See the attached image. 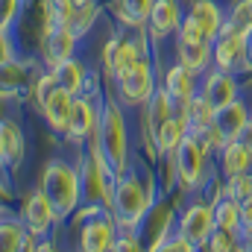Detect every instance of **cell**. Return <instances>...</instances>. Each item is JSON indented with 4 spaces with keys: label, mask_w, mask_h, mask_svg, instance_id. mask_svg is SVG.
<instances>
[{
    "label": "cell",
    "mask_w": 252,
    "mask_h": 252,
    "mask_svg": "<svg viewBox=\"0 0 252 252\" xmlns=\"http://www.w3.org/2000/svg\"><path fill=\"white\" fill-rule=\"evenodd\" d=\"M170 223H173V211H170V205H153V208L147 211L141 229L147 232V241H150L147 247H150V250H158V244L167 238ZM141 229H138V232H141Z\"/></svg>",
    "instance_id": "603a6c76"
},
{
    "label": "cell",
    "mask_w": 252,
    "mask_h": 252,
    "mask_svg": "<svg viewBox=\"0 0 252 252\" xmlns=\"http://www.w3.org/2000/svg\"><path fill=\"white\" fill-rule=\"evenodd\" d=\"M235 141H241V144H244V147H247V150L252 153V118H250V124L241 129V135H238Z\"/></svg>",
    "instance_id": "74e56055"
},
{
    "label": "cell",
    "mask_w": 252,
    "mask_h": 252,
    "mask_svg": "<svg viewBox=\"0 0 252 252\" xmlns=\"http://www.w3.org/2000/svg\"><path fill=\"white\" fill-rule=\"evenodd\" d=\"M176 100L167 94V88H156V94L147 100V115H144V121H147V132H150V138H156V132L164 126V121L176 112Z\"/></svg>",
    "instance_id": "7402d4cb"
},
{
    "label": "cell",
    "mask_w": 252,
    "mask_h": 252,
    "mask_svg": "<svg viewBox=\"0 0 252 252\" xmlns=\"http://www.w3.org/2000/svg\"><path fill=\"white\" fill-rule=\"evenodd\" d=\"M164 88L167 94L179 103V106H188L190 100L196 97V79H193V70L185 64H170L167 73H164Z\"/></svg>",
    "instance_id": "ffe728a7"
},
{
    "label": "cell",
    "mask_w": 252,
    "mask_h": 252,
    "mask_svg": "<svg viewBox=\"0 0 252 252\" xmlns=\"http://www.w3.org/2000/svg\"><path fill=\"white\" fill-rule=\"evenodd\" d=\"M252 170V153L241 144V141H229L223 147V173L226 176H238Z\"/></svg>",
    "instance_id": "4316f807"
},
{
    "label": "cell",
    "mask_w": 252,
    "mask_h": 252,
    "mask_svg": "<svg viewBox=\"0 0 252 252\" xmlns=\"http://www.w3.org/2000/svg\"><path fill=\"white\" fill-rule=\"evenodd\" d=\"M176 53H179V62L185 67H190L193 73L205 70L214 62V41L202 32V27L190 15H185L182 27L176 32Z\"/></svg>",
    "instance_id": "8992f818"
},
{
    "label": "cell",
    "mask_w": 252,
    "mask_h": 252,
    "mask_svg": "<svg viewBox=\"0 0 252 252\" xmlns=\"http://www.w3.org/2000/svg\"><path fill=\"white\" fill-rule=\"evenodd\" d=\"M153 6H156V0H115L118 18L124 21L126 27H132V30H144L150 24Z\"/></svg>",
    "instance_id": "484cf974"
},
{
    "label": "cell",
    "mask_w": 252,
    "mask_h": 252,
    "mask_svg": "<svg viewBox=\"0 0 252 252\" xmlns=\"http://www.w3.org/2000/svg\"><path fill=\"white\" fill-rule=\"evenodd\" d=\"M44 196L50 199V205L56 208V217L67 220L82 199V185H79V167L64 161V158H53L44 164L41 170V185Z\"/></svg>",
    "instance_id": "7a4b0ae2"
},
{
    "label": "cell",
    "mask_w": 252,
    "mask_h": 252,
    "mask_svg": "<svg viewBox=\"0 0 252 252\" xmlns=\"http://www.w3.org/2000/svg\"><path fill=\"white\" fill-rule=\"evenodd\" d=\"M76 3H79V0H76Z\"/></svg>",
    "instance_id": "f35d334b"
},
{
    "label": "cell",
    "mask_w": 252,
    "mask_h": 252,
    "mask_svg": "<svg viewBox=\"0 0 252 252\" xmlns=\"http://www.w3.org/2000/svg\"><path fill=\"white\" fill-rule=\"evenodd\" d=\"M182 21H185V18H182L179 0H156L153 15H150V24H147V32H150V38L161 41V38L179 32Z\"/></svg>",
    "instance_id": "e0dca14e"
},
{
    "label": "cell",
    "mask_w": 252,
    "mask_h": 252,
    "mask_svg": "<svg viewBox=\"0 0 252 252\" xmlns=\"http://www.w3.org/2000/svg\"><path fill=\"white\" fill-rule=\"evenodd\" d=\"M41 76H35V64L32 62H15L3 64V97L9 100H24V97H32L35 94V85H38Z\"/></svg>",
    "instance_id": "4fadbf2b"
},
{
    "label": "cell",
    "mask_w": 252,
    "mask_h": 252,
    "mask_svg": "<svg viewBox=\"0 0 252 252\" xmlns=\"http://www.w3.org/2000/svg\"><path fill=\"white\" fill-rule=\"evenodd\" d=\"M35 106L41 109L44 121L53 126L56 132H67V124H70V109H73V94L64 91L62 85L56 82L53 70L41 73L38 85H35V94H32Z\"/></svg>",
    "instance_id": "5b68a950"
},
{
    "label": "cell",
    "mask_w": 252,
    "mask_h": 252,
    "mask_svg": "<svg viewBox=\"0 0 252 252\" xmlns=\"http://www.w3.org/2000/svg\"><path fill=\"white\" fill-rule=\"evenodd\" d=\"M226 190L235 196V199H250L252 196V170H247V173H238V176H229V185H226Z\"/></svg>",
    "instance_id": "1f68e13d"
},
{
    "label": "cell",
    "mask_w": 252,
    "mask_h": 252,
    "mask_svg": "<svg viewBox=\"0 0 252 252\" xmlns=\"http://www.w3.org/2000/svg\"><path fill=\"white\" fill-rule=\"evenodd\" d=\"M229 24H235L238 30H244V32L252 35V0H241L235 6V12L229 15Z\"/></svg>",
    "instance_id": "d6a6232c"
},
{
    "label": "cell",
    "mask_w": 252,
    "mask_h": 252,
    "mask_svg": "<svg viewBox=\"0 0 252 252\" xmlns=\"http://www.w3.org/2000/svg\"><path fill=\"white\" fill-rule=\"evenodd\" d=\"M100 124V106L91 100V97H73V109H70V124H67V138L70 141H82V138H91L97 132Z\"/></svg>",
    "instance_id": "9a60e30c"
},
{
    "label": "cell",
    "mask_w": 252,
    "mask_h": 252,
    "mask_svg": "<svg viewBox=\"0 0 252 252\" xmlns=\"http://www.w3.org/2000/svg\"><path fill=\"white\" fill-rule=\"evenodd\" d=\"M97 15H100V6L94 3V0H79L76 6H73V15H70V21H67V27L82 38L85 32H91L94 30V24H97Z\"/></svg>",
    "instance_id": "f1b7e54d"
},
{
    "label": "cell",
    "mask_w": 252,
    "mask_h": 252,
    "mask_svg": "<svg viewBox=\"0 0 252 252\" xmlns=\"http://www.w3.org/2000/svg\"><path fill=\"white\" fill-rule=\"evenodd\" d=\"M144 50H147V41L144 38H126V35H115V38H109L106 41V47H103V64H106V73L118 82L121 76H126L138 59L144 56Z\"/></svg>",
    "instance_id": "ba28073f"
},
{
    "label": "cell",
    "mask_w": 252,
    "mask_h": 252,
    "mask_svg": "<svg viewBox=\"0 0 252 252\" xmlns=\"http://www.w3.org/2000/svg\"><path fill=\"white\" fill-rule=\"evenodd\" d=\"M247 124H250V112H247V106H244L241 100H235V103H229V106H223V109L214 112V124L211 126H214L226 141H235Z\"/></svg>",
    "instance_id": "44dd1931"
},
{
    "label": "cell",
    "mask_w": 252,
    "mask_h": 252,
    "mask_svg": "<svg viewBox=\"0 0 252 252\" xmlns=\"http://www.w3.org/2000/svg\"><path fill=\"white\" fill-rule=\"evenodd\" d=\"M217 229V220H214V205H205V202H190L188 208L182 211L179 217V232L188 238L190 244L199 250L208 244L211 232Z\"/></svg>",
    "instance_id": "8fae6325"
},
{
    "label": "cell",
    "mask_w": 252,
    "mask_h": 252,
    "mask_svg": "<svg viewBox=\"0 0 252 252\" xmlns=\"http://www.w3.org/2000/svg\"><path fill=\"white\" fill-rule=\"evenodd\" d=\"M247 62H250V32L226 21L220 35L214 38V64L223 70H235V67H244Z\"/></svg>",
    "instance_id": "52a82bcc"
},
{
    "label": "cell",
    "mask_w": 252,
    "mask_h": 252,
    "mask_svg": "<svg viewBox=\"0 0 252 252\" xmlns=\"http://www.w3.org/2000/svg\"><path fill=\"white\" fill-rule=\"evenodd\" d=\"M21 220L27 223V229L38 238H47V232L53 229V223H59L56 217V208L50 205V199L44 196V190H32L27 199H24V208H21Z\"/></svg>",
    "instance_id": "7c38bea8"
},
{
    "label": "cell",
    "mask_w": 252,
    "mask_h": 252,
    "mask_svg": "<svg viewBox=\"0 0 252 252\" xmlns=\"http://www.w3.org/2000/svg\"><path fill=\"white\" fill-rule=\"evenodd\" d=\"M214 220L217 229H229V232H241L244 220H241V199H235L229 190H220L214 199Z\"/></svg>",
    "instance_id": "d4e9b609"
},
{
    "label": "cell",
    "mask_w": 252,
    "mask_h": 252,
    "mask_svg": "<svg viewBox=\"0 0 252 252\" xmlns=\"http://www.w3.org/2000/svg\"><path fill=\"white\" fill-rule=\"evenodd\" d=\"M238 79L232 76V70H223V67H217V70H211L208 76H205V82H202V97L208 100V106L217 112V109H223V106H229V103H235L238 100Z\"/></svg>",
    "instance_id": "2e32d148"
},
{
    "label": "cell",
    "mask_w": 252,
    "mask_h": 252,
    "mask_svg": "<svg viewBox=\"0 0 252 252\" xmlns=\"http://www.w3.org/2000/svg\"><path fill=\"white\" fill-rule=\"evenodd\" d=\"M27 232H30V229H27V223H24V220H9V217H6V220L0 223V241H3L0 247H3L6 252L24 250Z\"/></svg>",
    "instance_id": "f546056e"
},
{
    "label": "cell",
    "mask_w": 252,
    "mask_h": 252,
    "mask_svg": "<svg viewBox=\"0 0 252 252\" xmlns=\"http://www.w3.org/2000/svg\"><path fill=\"white\" fill-rule=\"evenodd\" d=\"M208 141L202 138V132L190 129L188 138L176 147L173 161H176V179L185 190H196L205 182V167H208Z\"/></svg>",
    "instance_id": "277c9868"
},
{
    "label": "cell",
    "mask_w": 252,
    "mask_h": 252,
    "mask_svg": "<svg viewBox=\"0 0 252 252\" xmlns=\"http://www.w3.org/2000/svg\"><path fill=\"white\" fill-rule=\"evenodd\" d=\"M188 15L202 27V32L214 41L217 35H220V30H223V12H220V6L214 3V0H193L188 9Z\"/></svg>",
    "instance_id": "cb8c5ba5"
},
{
    "label": "cell",
    "mask_w": 252,
    "mask_h": 252,
    "mask_svg": "<svg viewBox=\"0 0 252 252\" xmlns=\"http://www.w3.org/2000/svg\"><path fill=\"white\" fill-rule=\"evenodd\" d=\"M53 76H56V82L62 85L64 91H70L73 97L85 88V79H88L85 67L76 62V59H67V62H62L59 67H53Z\"/></svg>",
    "instance_id": "83f0119b"
},
{
    "label": "cell",
    "mask_w": 252,
    "mask_h": 252,
    "mask_svg": "<svg viewBox=\"0 0 252 252\" xmlns=\"http://www.w3.org/2000/svg\"><path fill=\"white\" fill-rule=\"evenodd\" d=\"M94 141H97L103 158L109 161L112 173L124 176L126 164H129V135H126L124 112L115 100L100 103V124H97V132H94Z\"/></svg>",
    "instance_id": "6da1fadb"
},
{
    "label": "cell",
    "mask_w": 252,
    "mask_h": 252,
    "mask_svg": "<svg viewBox=\"0 0 252 252\" xmlns=\"http://www.w3.org/2000/svg\"><path fill=\"white\" fill-rule=\"evenodd\" d=\"M241 220H244L241 235H244V238H252V196L241 202Z\"/></svg>",
    "instance_id": "d590c367"
},
{
    "label": "cell",
    "mask_w": 252,
    "mask_h": 252,
    "mask_svg": "<svg viewBox=\"0 0 252 252\" xmlns=\"http://www.w3.org/2000/svg\"><path fill=\"white\" fill-rule=\"evenodd\" d=\"M76 32L70 27H53L47 32H41V59L44 64L53 70L62 62L73 59V50H76Z\"/></svg>",
    "instance_id": "5bb4252c"
},
{
    "label": "cell",
    "mask_w": 252,
    "mask_h": 252,
    "mask_svg": "<svg viewBox=\"0 0 252 252\" xmlns=\"http://www.w3.org/2000/svg\"><path fill=\"white\" fill-rule=\"evenodd\" d=\"M18 9H21V0H3V18H0V27H3V30H9V27H12V21H15Z\"/></svg>",
    "instance_id": "e575fe53"
},
{
    "label": "cell",
    "mask_w": 252,
    "mask_h": 252,
    "mask_svg": "<svg viewBox=\"0 0 252 252\" xmlns=\"http://www.w3.org/2000/svg\"><path fill=\"white\" fill-rule=\"evenodd\" d=\"M196 247L190 244L188 238L182 235V232H176V235H167L161 244H158V250L156 252H193Z\"/></svg>",
    "instance_id": "836d02e7"
},
{
    "label": "cell",
    "mask_w": 252,
    "mask_h": 252,
    "mask_svg": "<svg viewBox=\"0 0 252 252\" xmlns=\"http://www.w3.org/2000/svg\"><path fill=\"white\" fill-rule=\"evenodd\" d=\"M188 132H190V118H188V112H185V106H179V109L164 121V126L156 132L153 147H156L158 153H176V147L188 138Z\"/></svg>",
    "instance_id": "ac0fdd59"
},
{
    "label": "cell",
    "mask_w": 252,
    "mask_h": 252,
    "mask_svg": "<svg viewBox=\"0 0 252 252\" xmlns=\"http://www.w3.org/2000/svg\"><path fill=\"white\" fill-rule=\"evenodd\" d=\"M0 158H3V167L6 170H18L21 161H24V135H21V126L15 121H3L0 124Z\"/></svg>",
    "instance_id": "d6986e66"
},
{
    "label": "cell",
    "mask_w": 252,
    "mask_h": 252,
    "mask_svg": "<svg viewBox=\"0 0 252 252\" xmlns=\"http://www.w3.org/2000/svg\"><path fill=\"white\" fill-rule=\"evenodd\" d=\"M118 220L115 214H109L106 208H100L97 214L85 217L82 223V232H79V250L85 252H106V250H115L118 244Z\"/></svg>",
    "instance_id": "9c48e42d"
},
{
    "label": "cell",
    "mask_w": 252,
    "mask_h": 252,
    "mask_svg": "<svg viewBox=\"0 0 252 252\" xmlns=\"http://www.w3.org/2000/svg\"><path fill=\"white\" fill-rule=\"evenodd\" d=\"M241 232H229V229H214L211 232V238H208V250H214V252H232V250H241V238H238Z\"/></svg>",
    "instance_id": "4dcf8cb0"
},
{
    "label": "cell",
    "mask_w": 252,
    "mask_h": 252,
    "mask_svg": "<svg viewBox=\"0 0 252 252\" xmlns=\"http://www.w3.org/2000/svg\"><path fill=\"white\" fill-rule=\"evenodd\" d=\"M115 85H118L121 103H126V106H144V103L156 94V70H153L150 59L141 56L138 64H135L126 76H121Z\"/></svg>",
    "instance_id": "30bf717a"
},
{
    "label": "cell",
    "mask_w": 252,
    "mask_h": 252,
    "mask_svg": "<svg viewBox=\"0 0 252 252\" xmlns=\"http://www.w3.org/2000/svg\"><path fill=\"white\" fill-rule=\"evenodd\" d=\"M150 205H153V193L150 188H144V182L135 173L118 176L115 193H112V214L121 229H141Z\"/></svg>",
    "instance_id": "3957f363"
},
{
    "label": "cell",
    "mask_w": 252,
    "mask_h": 252,
    "mask_svg": "<svg viewBox=\"0 0 252 252\" xmlns=\"http://www.w3.org/2000/svg\"><path fill=\"white\" fill-rule=\"evenodd\" d=\"M18 56H15V44L9 41V30H3V56H0V64H9L15 62Z\"/></svg>",
    "instance_id": "8d00e7d4"
}]
</instances>
